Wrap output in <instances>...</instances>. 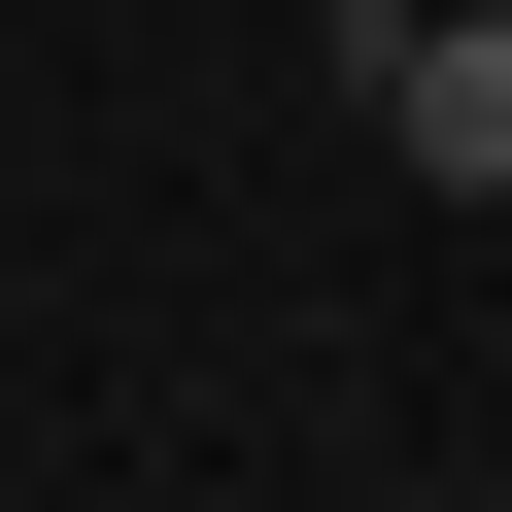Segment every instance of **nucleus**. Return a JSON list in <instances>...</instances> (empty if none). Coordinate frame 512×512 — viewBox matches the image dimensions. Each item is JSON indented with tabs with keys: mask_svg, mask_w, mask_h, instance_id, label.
Listing matches in <instances>:
<instances>
[{
	"mask_svg": "<svg viewBox=\"0 0 512 512\" xmlns=\"http://www.w3.org/2000/svg\"><path fill=\"white\" fill-rule=\"evenodd\" d=\"M308 69H342V103H376V137L444 171V205H512V0H342Z\"/></svg>",
	"mask_w": 512,
	"mask_h": 512,
	"instance_id": "f257e3e1",
	"label": "nucleus"
}]
</instances>
